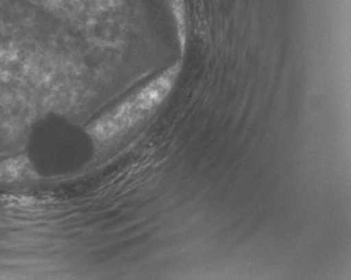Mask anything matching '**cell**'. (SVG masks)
I'll use <instances>...</instances> for the list:
<instances>
[{"mask_svg": "<svg viewBox=\"0 0 351 280\" xmlns=\"http://www.w3.org/2000/svg\"><path fill=\"white\" fill-rule=\"evenodd\" d=\"M179 70V64L173 65L95 121L88 130L91 138L97 143H106L143 121L166 100Z\"/></svg>", "mask_w": 351, "mask_h": 280, "instance_id": "1", "label": "cell"}, {"mask_svg": "<svg viewBox=\"0 0 351 280\" xmlns=\"http://www.w3.org/2000/svg\"><path fill=\"white\" fill-rule=\"evenodd\" d=\"M169 1L176 23L178 27L182 44H184V37H186L184 36V34H186V6H184V0H169Z\"/></svg>", "mask_w": 351, "mask_h": 280, "instance_id": "2", "label": "cell"}]
</instances>
